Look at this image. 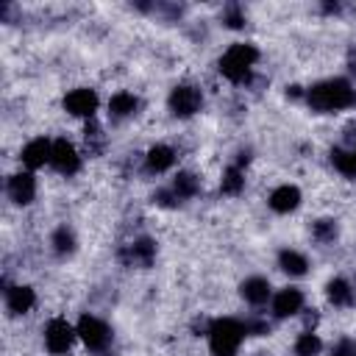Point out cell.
Listing matches in <instances>:
<instances>
[{
    "label": "cell",
    "mask_w": 356,
    "mask_h": 356,
    "mask_svg": "<svg viewBox=\"0 0 356 356\" xmlns=\"http://www.w3.org/2000/svg\"><path fill=\"white\" fill-rule=\"evenodd\" d=\"M306 100L317 111H339V108L356 106V89L348 81H342V78H331V81L314 83L309 89Z\"/></svg>",
    "instance_id": "cell-1"
},
{
    "label": "cell",
    "mask_w": 356,
    "mask_h": 356,
    "mask_svg": "<svg viewBox=\"0 0 356 356\" xmlns=\"http://www.w3.org/2000/svg\"><path fill=\"white\" fill-rule=\"evenodd\" d=\"M50 164H53L58 172L72 175V172H78V167H81V156H78V150H75L67 139H56V142H53V159H50Z\"/></svg>",
    "instance_id": "cell-7"
},
{
    "label": "cell",
    "mask_w": 356,
    "mask_h": 356,
    "mask_svg": "<svg viewBox=\"0 0 356 356\" xmlns=\"http://www.w3.org/2000/svg\"><path fill=\"white\" fill-rule=\"evenodd\" d=\"M200 103H203L200 89H195V86H189V83H181V86H175V89L170 92V108H172V114H178V117L195 114V111L200 108Z\"/></svg>",
    "instance_id": "cell-6"
},
{
    "label": "cell",
    "mask_w": 356,
    "mask_h": 356,
    "mask_svg": "<svg viewBox=\"0 0 356 356\" xmlns=\"http://www.w3.org/2000/svg\"><path fill=\"white\" fill-rule=\"evenodd\" d=\"M245 337V325L231 320V317H220L211 323L209 328V345H211V353L214 356H234L239 342Z\"/></svg>",
    "instance_id": "cell-3"
},
{
    "label": "cell",
    "mask_w": 356,
    "mask_h": 356,
    "mask_svg": "<svg viewBox=\"0 0 356 356\" xmlns=\"http://www.w3.org/2000/svg\"><path fill=\"white\" fill-rule=\"evenodd\" d=\"M239 189H242V172H239V167H231V170L225 172V178H222V192L236 195Z\"/></svg>",
    "instance_id": "cell-23"
},
{
    "label": "cell",
    "mask_w": 356,
    "mask_h": 356,
    "mask_svg": "<svg viewBox=\"0 0 356 356\" xmlns=\"http://www.w3.org/2000/svg\"><path fill=\"white\" fill-rule=\"evenodd\" d=\"M242 22H245L242 14H239L236 8H228V25H231V28H242Z\"/></svg>",
    "instance_id": "cell-27"
},
{
    "label": "cell",
    "mask_w": 356,
    "mask_h": 356,
    "mask_svg": "<svg viewBox=\"0 0 356 356\" xmlns=\"http://www.w3.org/2000/svg\"><path fill=\"white\" fill-rule=\"evenodd\" d=\"M172 192H175V197H192V195L197 192L195 175H192V172H178L175 184H172Z\"/></svg>",
    "instance_id": "cell-21"
},
{
    "label": "cell",
    "mask_w": 356,
    "mask_h": 356,
    "mask_svg": "<svg viewBox=\"0 0 356 356\" xmlns=\"http://www.w3.org/2000/svg\"><path fill=\"white\" fill-rule=\"evenodd\" d=\"M278 264H281V270L284 273H289V275H303L306 273V259L298 253V250H281L278 253Z\"/></svg>",
    "instance_id": "cell-16"
},
{
    "label": "cell",
    "mask_w": 356,
    "mask_h": 356,
    "mask_svg": "<svg viewBox=\"0 0 356 356\" xmlns=\"http://www.w3.org/2000/svg\"><path fill=\"white\" fill-rule=\"evenodd\" d=\"M256 58H259V50H256L253 44L236 42V44H231V47L225 50V56L220 58V72H222L228 81L242 83V81L250 78V67L256 64Z\"/></svg>",
    "instance_id": "cell-2"
},
{
    "label": "cell",
    "mask_w": 356,
    "mask_h": 356,
    "mask_svg": "<svg viewBox=\"0 0 356 356\" xmlns=\"http://www.w3.org/2000/svg\"><path fill=\"white\" fill-rule=\"evenodd\" d=\"M298 203H300V189H298V186H289V184L278 186V189L270 195V206H273L275 211H281V214L298 209Z\"/></svg>",
    "instance_id": "cell-12"
},
{
    "label": "cell",
    "mask_w": 356,
    "mask_h": 356,
    "mask_svg": "<svg viewBox=\"0 0 356 356\" xmlns=\"http://www.w3.org/2000/svg\"><path fill=\"white\" fill-rule=\"evenodd\" d=\"M6 303H8V309L14 314H25L36 303V295H33L31 286H11L8 295H6Z\"/></svg>",
    "instance_id": "cell-13"
},
{
    "label": "cell",
    "mask_w": 356,
    "mask_h": 356,
    "mask_svg": "<svg viewBox=\"0 0 356 356\" xmlns=\"http://www.w3.org/2000/svg\"><path fill=\"white\" fill-rule=\"evenodd\" d=\"M300 306H303V295H300L298 289H292V286L281 289V292L273 298V312H275L278 317L298 314V312H300Z\"/></svg>",
    "instance_id": "cell-11"
},
{
    "label": "cell",
    "mask_w": 356,
    "mask_h": 356,
    "mask_svg": "<svg viewBox=\"0 0 356 356\" xmlns=\"http://www.w3.org/2000/svg\"><path fill=\"white\" fill-rule=\"evenodd\" d=\"M353 156H356V150H353Z\"/></svg>",
    "instance_id": "cell-28"
},
{
    "label": "cell",
    "mask_w": 356,
    "mask_h": 356,
    "mask_svg": "<svg viewBox=\"0 0 356 356\" xmlns=\"http://www.w3.org/2000/svg\"><path fill=\"white\" fill-rule=\"evenodd\" d=\"M50 159H53V142H47V139H33L22 147V164L31 170L44 167Z\"/></svg>",
    "instance_id": "cell-9"
},
{
    "label": "cell",
    "mask_w": 356,
    "mask_h": 356,
    "mask_svg": "<svg viewBox=\"0 0 356 356\" xmlns=\"http://www.w3.org/2000/svg\"><path fill=\"white\" fill-rule=\"evenodd\" d=\"M172 161H175V150L167 147V145H156V147L147 150V167H150L153 172H164V170H170Z\"/></svg>",
    "instance_id": "cell-14"
},
{
    "label": "cell",
    "mask_w": 356,
    "mask_h": 356,
    "mask_svg": "<svg viewBox=\"0 0 356 356\" xmlns=\"http://www.w3.org/2000/svg\"><path fill=\"white\" fill-rule=\"evenodd\" d=\"M64 108L75 117H92L95 108H97V95L92 89H72L64 97Z\"/></svg>",
    "instance_id": "cell-8"
},
{
    "label": "cell",
    "mask_w": 356,
    "mask_h": 356,
    "mask_svg": "<svg viewBox=\"0 0 356 356\" xmlns=\"http://www.w3.org/2000/svg\"><path fill=\"white\" fill-rule=\"evenodd\" d=\"M75 334H78V331H75L67 320H61V317L50 320V323H47V328H44L47 350H50V353H67V350H70V345H72V339H75Z\"/></svg>",
    "instance_id": "cell-5"
},
{
    "label": "cell",
    "mask_w": 356,
    "mask_h": 356,
    "mask_svg": "<svg viewBox=\"0 0 356 356\" xmlns=\"http://www.w3.org/2000/svg\"><path fill=\"white\" fill-rule=\"evenodd\" d=\"M328 298H331L334 306H348V303L353 300V289L348 286V281L334 278V281L328 284Z\"/></svg>",
    "instance_id": "cell-19"
},
{
    "label": "cell",
    "mask_w": 356,
    "mask_h": 356,
    "mask_svg": "<svg viewBox=\"0 0 356 356\" xmlns=\"http://www.w3.org/2000/svg\"><path fill=\"white\" fill-rule=\"evenodd\" d=\"M153 253H156V245H153L150 239H139V242H134V245L128 248V259H131L134 264H150Z\"/></svg>",
    "instance_id": "cell-18"
},
{
    "label": "cell",
    "mask_w": 356,
    "mask_h": 356,
    "mask_svg": "<svg viewBox=\"0 0 356 356\" xmlns=\"http://www.w3.org/2000/svg\"><path fill=\"white\" fill-rule=\"evenodd\" d=\"M8 195H11V200L19 203V206L31 203L33 195H36V181H33V175H28V172L11 175V181H8Z\"/></svg>",
    "instance_id": "cell-10"
},
{
    "label": "cell",
    "mask_w": 356,
    "mask_h": 356,
    "mask_svg": "<svg viewBox=\"0 0 356 356\" xmlns=\"http://www.w3.org/2000/svg\"><path fill=\"white\" fill-rule=\"evenodd\" d=\"M108 111H111V117H128V114H134V111H136V97H134V95H128V92H120V95H114V97H111Z\"/></svg>",
    "instance_id": "cell-17"
},
{
    "label": "cell",
    "mask_w": 356,
    "mask_h": 356,
    "mask_svg": "<svg viewBox=\"0 0 356 356\" xmlns=\"http://www.w3.org/2000/svg\"><path fill=\"white\" fill-rule=\"evenodd\" d=\"M331 161H334V167H337L339 172H345V175H356V156H353V153L334 150V153H331Z\"/></svg>",
    "instance_id": "cell-22"
},
{
    "label": "cell",
    "mask_w": 356,
    "mask_h": 356,
    "mask_svg": "<svg viewBox=\"0 0 356 356\" xmlns=\"http://www.w3.org/2000/svg\"><path fill=\"white\" fill-rule=\"evenodd\" d=\"M334 234H337L334 222H328V220L317 222V239H334Z\"/></svg>",
    "instance_id": "cell-25"
},
{
    "label": "cell",
    "mask_w": 356,
    "mask_h": 356,
    "mask_svg": "<svg viewBox=\"0 0 356 356\" xmlns=\"http://www.w3.org/2000/svg\"><path fill=\"white\" fill-rule=\"evenodd\" d=\"M242 298H245L248 303L259 306V303H264V300L270 298V284H267L264 278H248V281L242 284Z\"/></svg>",
    "instance_id": "cell-15"
},
{
    "label": "cell",
    "mask_w": 356,
    "mask_h": 356,
    "mask_svg": "<svg viewBox=\"0 0 356 356\" xmlns=\"http://www.w3.org/2000/svg\"><path fill=\"white\" fill-rule=\"evenodd\" d=\"M334 356H356V345L353 342H339L334 348Z\"/></svg>",
    "instance_id": "cell-26"
},
{
    "label": "cell",
    "mask_w": 356,
    "mask_h": 356,
    "mask_svg": "<svg viewBox=\"0 0 356 356\" xmlns=\"http://www.w3.org/2000/svg\"><path fill=\"white\" fill-rule=\"evenodd\" d=\"M75 331H78V337L83 339V345H86V348H92V350H100V348H106V345H108V339H111V331H108V325H106L103 320L92 317V314H83V317L78 320Z\"/></svg>",
    "instance_id": "cell-4"
},
{
    "label": "cell",
    "mask_w": 356,
    "mask_h": 356,
    "mask_svg": "<svg viewBox=\"0 0 356 356\" xmlns=\"http://www.w3.org/2000/svg\"><path fill=\"white\" fill-rule=\"evenodd\" d=\"M53 245H56V250H58V253H70V250L75 248L72 231H67V228H58V231L53 234Z\"/></svg>",
    "instance_id": "cell-24"
},
{
    "label": "cell",
    "mask_w": 356,
    "mask_h": 356,
    "mask_svg": "<svg viewBox=\"0 0 356 356\" xmlns=\"http://www.w3.org/2000/svg\"><path fill=\"white\" fill-rule=\"evenodd\" d=\"M320 348H323V342H320L317 334H300L298 342H295V353L298 356H317Z\"/></svg>",
    "instance_id": "cell-20"
}]
</instances>
